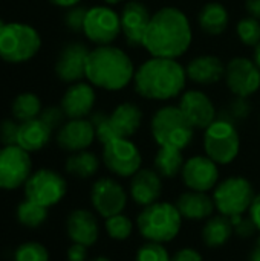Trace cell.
Wrapping results in <instances>:
<instances>
[{
	"label": "cell",
	"mask_w": 260,
	"mask_h": 261,
	"mask_svg": "<svg viewBox=\"0 0 260 261\" xmlns=\"http://www.w3.org/2000/svg\"><path fill=\"white\" fill-rule=\"evenodd\" d=\"M135 261H172V257L169 255L162 243L147 242L138 249Z\"/></svg>",
	"instance_id": "d590c367"
},
{
	"label": "cell",
	"mask_w": 260,
	"mask_h": 261,
	"mask_svg": "<svg viewBox=\"0 0 260 261\" xmlns=\"http://www.w3.org/2000/svg\"><path fill=\"white\" fill-rule=\"evenodd\" d=\"M104 226H106V231H107L109 237L116 240V242L127 240L133 232L132 220L127 216H124L123 213L116 214V216H112V217H107Z\"/></svg>",
	"instance_id": "d6a6232c"
},
{
	"label": "cell",
	"mask_w": 260,
	"mask_h": 261,
	"mask_svg": "<svg viewBox=\"0 0 260 261\" xmlns=\"http://www.w3.org/2000/svg\"><path fill=\"white\" fill-rule=\"evenodd\" d=\"M198 23L205 34L219 35L228 28L230 14L222 3L210 2L201 8V11L198 14Z\"/></svg>",
	"instance_id": "4316f807"
},
{
	"label": "cell",
	"mask_w": 260,
	"mask_h": 261,
	"mask_svg": "<svg viewBox=\"0 0 260 261\" xmlns=\"http://www.w3.org/2000/svg\"><path fill=\"white\" fill-rule=\"evenodd\" d=\"M23 187L25 197L44 208L57 205L66 196L67 191V184L64 177L49 168L34 171Z\"/></svg>",
	"instance_id": "30bf717a"
},
{
	"label": "cell",
	"mask_w": 260,
	"mask_h": 261,
	"mask_svg": "<svg viewBox=\"0 0 260 261\" xmlns=\"http://www.w3.org/2000/svg\"><path fill=\"white\" fill-rule=\"evenodd\" d=\"M90 49L80 43L72 41L67 43L57 57L55 61V75L69 84L78 83L86 78V61Z\"/></svg>",
	"instance_id": "ac0fdd59"
},
{
	"label": "cell",
	"mask_w": 260,
	"mask_h": 261,
	"mask_svg": "<svg viewBox=\"0 0 260 261\" xmlns=\"http://www.w3.org/2000/svg\"><path fill=\"white\" fill-rule=\"evenodd\" d=\"M162 194V180L156 170L143 168L130 179V196L139 206H149L159 202Z\"/></svg>",
	"instance_id": "7402d4cb"
},
{
	"label": "cell",
	"mask_w": 260,
	"mask_h": 261,
	"mask_svg": "<svg viewBox=\"0 0 260 261\" xmlns=\"http://www.w3.org/2000/svg\"><path fill=\"white\" fill-rule=\"evenodd\" d=\"M193 40V31L185 12L175 6H164L152 14L143 47L158 58L182 57Z\"/></svg>",
	"instance_id": "6da1fadb"
},
{
	"label": "cell",
	"mask_w": 260,
	"mask_h": 261,
	"mask_svg": "<svg viewBox=\"0 0 260 261\" xmlns=\"http://www.w3.org/2000/svg\"><path fill=\"white\" fill-rule=\"evenodd\" d=\"M14 261H49V252L41 243L26 242L15 249Z\"/></svg>",
	"instance_id": "e575fe53"
},
{
	"label": "cell",
	"mask_w": 260,
	"mask_h": 261,
	"mask_svg": "<svg viewBox=\"0 0 260 261\" xmlns=\"http://www.w3.org/2000/svg\"><path fill=\"white\" fill-rule=\"evenodd\" d=\"M87 14V8L84 6H72L67 9V12L64 14V24L67 29L74 31V32H83V26H84V18Z\"/></svg>",
	"instance_id": "8d00e7d4"
},
{
	"label": "cell",
	"mask_w": 260,
	"mask_h": 261,
	"mask_svg": "<svg viewBox=\"0 0 260 261\" xmlns=\"http://www.w3.org/2000/svg\"><path fill=\"white\" fill-rule=\"evenodd\" d=\"M150 130L159 147L187 148L195 136V128L178 106H166L155 112L150 121Z\"/></svg>",
	"instance_id": "8992f818"
},
{
	"label": "cell",
	"mask_w": 260,
	"mask_h": 261,
	"mask_svg": "<svg viewBox=\"0 0 260 261\" xmlns=\"http://www.w3.org/2000/svg\"><path fill=\"white\" fill-rule=\"evenodd\" d=\"M40 118H41L52 130H55V128H60V127L64 124L63 121H64L66 115H64V112H63L61 107L51 106V107H46L44 110H41Z\"/></svg>",
	"instance_id": "f35d334b"
},
{
	"label": "cell",
	"mask_w": 260,
	"mask_h": 261,
	"mask_svg": "<svg viewBox=\"0 0 260 261\" xmlns=\"http://www.w3.org/2000/svg\"><path fill=\"white\" fill-rule=\"evenodd\" d=\"M87 258V246L80 243H72L67 249V260L69 261H86Z\"/></svg>",
	"instance_id": "b9f144b4"
},
{
	"label": "cell",
	"mask_w": 260,
	"mask_h": 261,
	"mask_svg": "<svg viewBox=\"0 0 260 261\" xmlns=\"http://www.w3.org/2000/svg\"><path fill=\"white\" fill-rule=\"evenodd\" d=\"M143 110L133 102H121L110 115L97 112L90 116L97 139L104 145L118 138L130 139L143 124Z\"/></svg>",
	"instance_id": "5b68a950"
},
{
	"label": "cell",
	"mask_w": 260,
	"mask_h": 261,
	"mask_svg": "<svg viewBox=\"0 0 260 261\" xmlns=\"http://www.w3.org/2000/svg\"><path fill=\"white\" fill-rule=\"evenodd\" d=\"M231 223L234 226V234L241 239H250L256 234L257 226L254 225V222L250 219H242V216H233L230 217Z\"/></svg>",
	"instance_id": "74e56055"
},
{
	"label": "cell",
	"mask_w": 260,
	"mask_h": 261,
	"mask_svg": "<svg viewBox=\"0 0 260 261\" xmlns=\"http://www.w3.org/2000/svg\"><path fill=\"white\" fill-rule=\"evenodd\" d=\"M250 261H260V237L256 240V245L250 254Z\"/></svg>",
	"instance_id": "7dc6e473"
},
{
	"label": "cell",
	"mask_w": 260,
	"mask_h": 261,
	"mask_svg": "<svg viewBox=\"0 0 260 261\" xmlns=\"http://www.w3.org/2000/svg\"><path fill=\"white\" fill-rule=\"evenodd\" d=\"M48 210L49 208H44V206H41L38 203H34V202L25 199L17 206L15 216H17L18 223H21L26 228L35 229V228L41 226L46 222V219H48Z\"/></svg>",
	"instance_id": "1f68e13d"
},
{
	"label": "cell",
	"mask_w": 260,
	"mask_h": 261,
	"mask_svg": "<svg viewBox=\"0 0 260 261\" xmlns=\"http://www.w3.org/2000/svg\"><path fill=\"white\" fill-rule=\"evenodd\" d=\"M90 200L95 211L107 219L121 214L127 205V193L112 177H100L90 190Z\"/></svg>",
	"instance_id": "9a60e30c"
},
{
	"label": "cell",
	"mask_w": 260,
	"mask_h": 261,
	"mask_svg": "<svg viewBox=\"0 0 260 261\" xmlns=\"http://www.w3.org/2000/svg\"><path fill=\"white\" fill-rule=\"evenodd\" d=\"M187 78L201 86H210L225 78V64L216 55H199L185 66Z\"/></svg>",
	"instance_id": "cb8c5ba5"
},
{
	"label": "cell",
	"mask_w": 260,
	"mask_h": 261,
	"mask_svg": "<svg viewBox=\"0 0 260 261\" xmlns=\"http://www.w3.org/2000/svg\"><path fill=\"white\" fill-rule=\"evenodd\" d=\"M107 5H116V3H121V2H124V0H104Z\"/></svg>",
	"instance_id": "681fc988"
},
{
	"label": "cell",
	"mask_w": 260,
	"mask_h": 261,
	"mask_svg": "<svg viewBox=\"0 0 260 261\" xmlns=\"http://www.w3.org/2000/svg\"><path fill=\"white\" fill-rule=\"evenodd\" d=\"M233 232H234V226L230 217L224 214L211 216L204 225L202 240L208 248H221L231 239Z\"/></svg>",
	"instance_id": "83f0119b"
},
{
	"label": "cell",
	"mask_w": 260,
	"mask_h": 261,
	"mask_svg": "<svg viewBox=\"0 0 260 261\" xmlns=\"http://www.w3.org/2000/svg\"><path fill=\"white\" fill-rule=\"evenodd\" d=\"M247 98H239L236 102L231 104V110H233V116L236 118H245L250 115L251 112V107L248 104V101H245Z\"/></svg>",
	"instance_id": "7bdbcfd3"
},
{
	"label": "cell",
	"mask_w": 260,
	"mask_h": 261,
	"mask_svg": "<svg viewBox=\"0 0 260 261\" xmlns=\"http://www.w3.org/2000/svg\"><path fill=\"white\" fill-rule=\"evenodd\" d=\"M205 154L218 165L231 164L241 150V138L231 119L218 118L204 130Z\"/></svg>",
	"instance_id": "ba28073f"
},
{
	"label": "cell",
	"mask_w": 260,
	"mask_h": 261,
	"mask_svg": "<svg viewBox=\"0 0 260 261\" xmlns=\"http://www.w3.org/2000/svg\"><path fill=\"white\" fill-rule=\"evenodd\" d=\"M253 60H254V63L259 66V69H260V41H259V44L254 47V58H253Z\"/></svg>",
	"instance_id": "c3c4849f"
},
{
	"label": "cell",
	"mask_w": 260,
	"mask_h": 261,
	"mask_svg": "<svg viewBox=\"0 0 260 261\" xmlns=\"http://www.w3.org/2000/svg\"><path fill=\"white\" fill-rule=\"evenodd\" d=\"M100 168V159L95 153L83 150L72 153L66 159V171L80 179H89L97 174Z\"/></svg>",
	"instance_id": "f546056e"
},
{
	"label": "cell",
	"mask_w": 260,
	"mask_h": 261,
	"mask_svg": "<svg viewBox=\"0 0 260 261\" xmlns=\"http://www.w3.org/2000/svg\"><path fill=\"white\" fill-rule=\"evenodd\" d=\"M49 2H51L52 5H55V6L69 9V8H72V6H77L81 0H49Z\"/></svg>",
	"instance_id": "bcb514c9"
},
{
	"label": "cell",
	"mask_w": 260,
	"mask_h": 261,
	"mask_svg": "<svg viewBox=\"0 0 260 261\" xmlns=\"http://www.w3.org/2000/svg\"><path fill=\"white\" fill-rule=\"evenodd\" d=\"M92 261H110L109 258H106V257H97V258H93Z\"/></svg>",
	"instance_id": "f907efd6"
},
{
	"label": "cell",
	"mask_w": 260,
	"mask_h": 261,
	"mask_svg": "<svg viewBox=\"0 0 260 261\" xmlns=\"http://www.w3.org/2000/svg\"><path fill=\"white\" fill-rule=\"evenodd\" d=\"M225 83L238 98H248L260 89V69L247 57H236L225 66Z\"/></svg>",
	"instance_id": "5bb4252c"
},
{
	"label": "cell",
	"mask_w": 260,
	"mask_h": 261,
	"mask_svg": "<svg viewBox=\"0 0 260 261\" xmlns=\"http://www.w3.org/2000/svg\"><path fill=\"white\" fill-rule=\"evenodd\" d=\"M103 162L110 173L120 177H132L141 170L143 158L130 139L118 138L103 145Z\"/></svg>",
	"instance_id": "4fadbf2b"
},
{
	"label": "cell",
	"mask_w": 260,
	"mask_h": 261,
	"mask_svg": "<svg viewBox=\"0 0 260 261\" xmlns=\"http://www.w3.org/2000/svg\"><path fill=\"white\" fill-rule=\"evenodd\" d=\"M250 217L254 222V225L257 226V231H260V193L254 197L251 206H250Z\"/></svg>",
	"instance_id": "ee69618b"
},
{
	"label": "cell",
	"mask_w": 260,
	"mask_h": 261,
	"mask_svg": "<svg viewBox=\"0 0 260 261\" xmlns=\"http://www.w3.org/2000/svg\"><path fill=\"white\" fill-rule=\"evenodd\" d=\"M66 231L72 243L92 246L98 240V222L89 210H74L66 220Z\"/></svg>",
	"instance_id": "603a6c76"
},
{
	"label": "cell",
	"mask_w": 260,
	"mask_h": 261,
	"mask_svg": "<svg viewBox=\"0 0 260 261\" xmlns=\"http://www.w3.org/2000/svg\"><path fill=\"white\" fill-rule=\"evenodd\" d=\"M185 83V67L173 58L152 57L135 70L133 76L135 92L149 101H169L181 96Z\"/></svg>",
	"instance_id": "7a4b0ae2"
},
{
	"label": "cell",
	"mask_w": 260,
	"mask_h": 261,
	"mask_svg": "<svg viewBox=\"0 0 260 261\" xmlns=\"http://www.w3.org/2000/svg\"><path fill=\"white\" fill-rule=\"evenodd\" d=\"M245 8L248 15L260 20V0H245Z\"/></svg>",
	"instance_id": "f6af8a7d"
},
{
	"label": "cell",
	"mask_w": 260,
	"mask_h": 261,
	"mask_svg": "<svg viewBox=\"0 0 260 261\" xmlns=\"http://www.w3.org/2000/svg\"><path fill=\"white\" fill-rule=\"evenodd\" d=\"M236 32L239 40L250 47H256L260 41V20L248 15L238 21Z\"/></svg>",
	"instance_id": "836d02e7"
},
{
	"label": "cell",
	"mask_w": 260,
	"mask_h": 261,
	"mask_svg": "<svg viewBox=\"0 0 260 261\" xmlns=\"http://www.w3.org/2000/svg\"><path fill=\"white\" fill-rule=\"evenodd\" d=\"M32 174V161L20 145H3L0 148V190H17Z\"/></svg>",
	"instance_id": "7c38bea8"
},
{
	"label": "cell",
	"mask_w": 260,
	"mask_h": 261,
	"mask_svg": "<svg viewBox=\"0 0 260 261\" xmlns=\"http://www.w3.org/2000/svg\"><path fill=\"white\" fill-rule=\"evenodd\" d=\"M95 139V127L90 119L86 118L69 119L57 132L58 147L70 153L87 150V147H90Z\"/></svg>",
	"instance_id": "ffe728a7"
},
{
	"label": "cell",
	"mask_w": 260,
	"mask_h": 261,
	"mask_svg": "<svg viewBox=\"0 0 260 261\" xmlns=\"http://www.w3.org/2000/svg\"><path fill=\"white\" fill-rule=\"evenodd\" d=\"M52 128L38 116L31 121L20 122L18 135H17V145H20L28 153L38 151L48 145L52 136Z\"/></svg>",
	"instance_id": "d4e9b609"
},
{
	"label": "cell",
	"mask_w": 260,
	"mask_h": 261,
	"mask_svg": "<svg viewBox=\"0 0 260 261\" xmlns=\"http://www.w3.org/2000/svg\"><path fill=\"white\" fill-rule=\"evenodd\" d=\"M3 24H5V21H2V20H0V29L3 28Z\"/></svg>",
	"instance_id": "816d5d0a"
},
{
	"label": "cell",
	"mask_w": 260,
	"mask_h": 261,
	"mask_svg": "<svg viewBox=\"0 0 260 261\" xmlns=\"http://www.w3.org/2000/svg\"><path fill=\"white\" fill-rule=\"evenodd\" d=\"M254 188L251 182L242 176H231L219 182L213 191V200L219 214L227 217L242 216L250 210L254 200Z\"/></svg>",
	"instance_id": "9c48e42d"
},
{
	"label": "cell",
	"mask_w": 260,
	"mask_h": 261,
	"mask_svg": "<svg viewBox=\"0 0 260 261\" xmlns=\"http://www.w3.org/2000/svg\"><path fill=\"white\" fill-rule=\"evenodd\" d=\"M41 101L35 93L25 92L15 96L12 102V115L14 119L18 122L31 121L34 118H38L41 113Z\"/></svg>",
	"instance_id": "4dcf8cb0"
},
{
	"label": "cell",
	"mask_w": 260,
	"mask_h": 261,
	"mask_svg": "<svg viewBox=\"0 0 260 261\" xmlns=\"http://www.w3.org/2000/svg\"><path fill=\"white\" fill-rule=\"evenodd\" d=\"M150 18L152 12L139 0H130L123 6L120 12L121 32L124 34L126 41L130 46H143V40Z\"/></svg>",
	"instance_id": "d6986e66"
},
{
	"label": "cell",
	"mask_w": 260,
	"mask_h": 261,
	"mask_svg": "<svg viewBox=\"0 0 260 261\" xmlns=\"http://www.w3.org/2000/svg\"><path fill=\"white\" fill-rule=\"evenodd\" d=\"M182 216L178 211L176 205L169 202H156L146 206L138 219L136 226L139 234L147 242L169 243L181 231Z\"/></svg>",
	"instance_id": "277c9868"
},
{
	"label": "cell",
	"mask_w": 260,
	"mask_h": 261,
	"mask_svg": "<svg viewBox=\"0 0 260 261\" xmlns=\"http://www.w3.org/2000/svg\"><path fill=\"white\" fill-rule=\"evenodd\" d=\"M135 66L132 58L120 47L107 44L90 49L86 61V78L98 89L120 92L133 83Z\"/></svg>",
	"instance_id": "3957f363"
},
{
	"label": "cell",
	"mask_w": 260,
	"mask_h": 261,
	"mask_svg": "<svg viewBox=\"0 0 260 261\" xmlns=\"http://www.w3.org/2000/svg\"><path fill=\"white\" fill-rule=\"evenodd\" d=\"M41 47V37L28 23L9 21L0 29V58L11 64L26 63Z\"/></svg>",
	"instance_id": "52a82bcc"
},
{
	"label": "cell",
	"mask_w": 260,
	"mask_h": 261,
	"mask_svg": "<svg viewBox=\"0 0 260 261\" xmlns=\"http://www.w3.org/2000/svg\"><path fill=\"white\" fill-rule=\"evenodd\" d=\"M18 127L15 121L6 119L0 125V142L3 145H17V135H18Z\"/></svg>",
	"instance_id": "ab89813d"
},
{
	"label": "cell",
	"mask_w": 260,
	"mask_h": 261,
	"mask_svg": "<svg viewBox=\"0 0 260 261\" xmlns=\"http://www.w3.org/2000/svg\"><path fill=\"white\" fill-rule=\"evenodd\" d=\"M176 208L181 213L182 219L187 220H204L210 219L216 205L213 197L201 191H187L182 193L176 200Z\"/></svg>",
	"instance_id": "484cf974"
},
{
	"label": "cell",
	"mask_w": 260,
	"mask_h": 261,
	"mask_svg": "<svg viewBox=\"0 0 260 261\" xmlns=\"http://www.w3.org/2000/svg\"><path fill=\"white\" fill-rule=\"evenodd\" d=\"M182 182L192 191L207 193L216 188L219 180V168L215 161L205 156H193L185 161L181 171Z\"/></svg>",
	"instance_id": "e0dca14e"
},
{
	"label": "cell",
	"mask_w": 260,
	"mask_h": 261,
	"mask_svg": "<svg viewBox=\"0 0 260 261\" xmlns=\"http://www.w3.org/2000/svg\"><path fill=\"white\" fill-rule=\"evenodd\" d=\"M83 34L97 46L112 44L121 34L120 14L106 5L89 8L84 18Z\"/></svg>",
	"instance_id": "8fae6325"
},
{
	"label": "cell",
	"mask_w": 260,
	"mask_h": 261,
	"mask_svg": "<svg viewBox=\"0 0 260 261\" xmlns=\"http://www.w3.org/2000/svg\"><path fill=\"white\" fill-rule=\"evenodd\" d=\"M178 107L181 109V112L195 130H205L218 119L213 101L202 90L193 89L182 92V95L179 96Z\"/></svg>",
	"instance_id": "2e32d148"
},
{
	"label": "cell",
	"mask_w": 260,
	"mask_h": 261,
	"mask_svg": "<svg viewBox=\"0 0 260 261\" xmlns=\"http://www.w3.org/2000/svg\"><path fill=\"white\" fill-rule=\"evenodd\" d=\"M172 261H204L202 260V255L193 249V248H182L179 249L173 257Z\"/></svg>",
	"instance_id": "60d3db41"
},
{
	"label": "cell",
	"mask_w": 260,
	"mask_h": 261,
	"mask_svg": "<svg viewBox=\"0 0 260 261\" xmlns=\"http://www.w3.org/2000/svg\"><path fill=\"white\" fill-rule=\"evenodd\" d=\"M184 154L182 150L175 147H159L155 156V170L161 177L173 179L181 174L184 168Z\"/></svg>",
	"instance_id": "f1b7e54d"
},
{
	"label": "cell",
	"mask_w": 260,
	"mask_h": 261,
	"mask_svg": "<svg viewBox=\"0 0 260 261\" xmlns=\"http://www.w3.org/2000/svg\"><path fill=\"white\" fill-rule=\"evenodd\" d=\"M97 101V93L93 86L87 81H78L70 84L66 92L63 93L60 107L63 109L66 118L69 119H80L86 118L92 113L93 106Z\"/></svg>",
	"instance_id": "44dd1931"
}]
</instances>
